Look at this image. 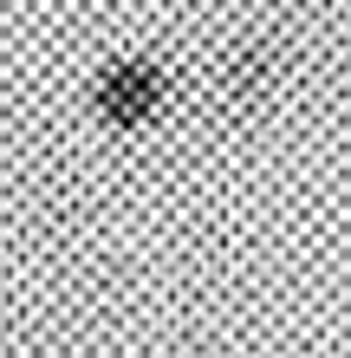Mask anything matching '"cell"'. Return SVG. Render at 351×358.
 I'll return each mask as SVG.
<instances>
[{
  "label": "cell",
  "mask_w": 351,
  "mask_h": 358,
  "mask_svg": "<svg viewBox=\"0 0 351 358\" xmlns=\"http://www.w3.org/2000/svg\"><path fill=\"white\" fill-rule=\"evenodd\" d=\"M176 111V72L156 52H105L85 78V117L111 137H143Z\"/></svg>",
  "instance_id": "cell-1"
},
{
  "label": "cell",
  "mask_w": 351,
  "mask_h": 358,
  "mask_svg": "<svg viewBox=\"0 0 351 358\" xmlns=\"http://www.w3.org/2000/svg\"><path fill=\"white\" fill-rule=\"evenodd\" d=\"M286 92V46L274 33H234L209 52V104L228 117H254Z\"/></svg>",
  "instance_id": "cell-2"
}]
</instances>
